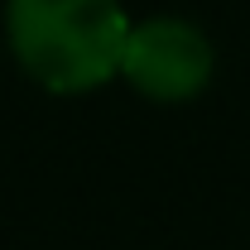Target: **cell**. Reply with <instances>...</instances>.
<instances>
[{
  "instance_id": "6da1fadb",
  "label": "cell",
  "mask_w": 250,
  "mask_h": 250,
  "mask_svg": "<svg viewBox=\"0 0 250 250\" xmlns=\"http://www.w3.org/2000/svg\"><path fill=\"white\" fill-rule=\"evenodd\" d=\"M5 48L48 96H92L121 77L135 15L125 0H5Z\"/></svg>"
},
{
  "instance_id": "7a4b0ae2",
  "label": "cell",
  "mask_w": 250,
  "mask_h": 250,
  "mask_svg": "<svg viewBox=\"0 0 250 250\" xmlns=\"http://www.w3.org/2000/svg\"><path fill=\"white\" fill-rule=\"evenodd\" d=\"M217 77V43L188 15H145L130 24L121 77L135 96L154 106H188Z\"/></svg>"
}]
</instances>
